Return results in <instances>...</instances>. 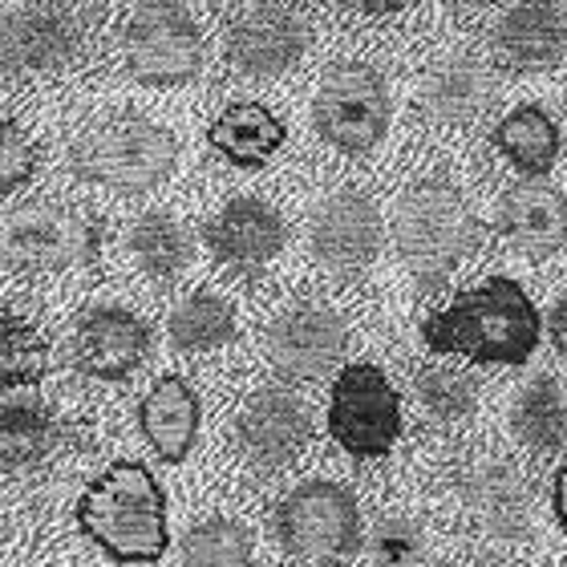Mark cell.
Here are the masks:
<instances>
[{"instance_id": "1", "label": "cell", "mask_w": 567, "mask_h": 567, "mask_svg": "<svg viewBox=\"0 0 567 567\" xmlns=\"http://www.w3.org/2000/svg\"><path fill=\"white\" fill-rule=\"evenodd\" d=\"M434 353H458L483 365H523L539 349L544 320L532 296L507 276H491L437 308L422 324Z\"/></svg>"}, {"instance_id": "2", "label": "cell", "mask_w": 567, "mask_h": 567, "mask_svg": "<svg viewBox=\"0 0 567 567\" xmlns=\"http://www.w3.org/2000/svg\"><path fill=\"white\" fill-rule=\"evenodd\" d=\"M78 527L114 564H154L166 551V498L142 462H114L78 498Z\"/></svg>"}, {"instance_id": "3", "label": "cell", "mask_w": 567, "mask_h": 567, "mask_svg": "<svg viewBox=\"0 0 567 567\" xmlns=\"http://www.w3.org/2000/svg\"><path fill=\"white\" fill-rule=\"evenodd\" d=\"M483 239L471 203L450 183H417L393 215V244L417 280L434 284L458 268Z\"/></svg>"}, {"instance_id": "4", "label": "cell", "mask_w": 567, "mask_h": 567, "mask_svg": "<svg viewBox=\"0 0 567 567\" xmlns=\"http://www.w3.org/2000/svg\"><path fill=\"white\" fill-rule=\"evenodd\" d=\"M175 158L178 146L171 131L146 118H110L94 131L78 134V142L70 146L73 175L126 195L158 187L175 171Z\"/></svg>"}, {"instance_id": "5", "label": "cell", "mask_w": 567, "mask_h": 567, "mask_svg": "<svg viewBox=\"0 0 567 567\" xmlns=\"http://www.w3.org/2000/svg\"><path fill=\"white\" fill-rule=\"evenodd\" d=\"M276 539L300 567H344L361 547L357 498L337 483H305L276 507Z\"/></svg>"}, {"instance_id": "6", "label": "cell", "mask_w": 567, "mask_h": 567, "mask_svg": "<svg viewBox=\"0 0 567 567\" xmlns=\"http://www.w3.org/2000/svg\"><path fill=\"white\" fill-rule=\"evenodd\" d=\"M312 122L324 142L344 154L373 151L390 126V90L373 65L365 61H337L320 78Z\"/></svg>"}, {"instance_id": "7", "label": "cell", "mask_w": 567, "mask_h": 567, "mask_svg": "<svg viewBox=\"0 0 567 567\" xmlns=\"http://www.w3.org/2000/svg\"><path fill=\"white\" fill-rule=\"evenodd\" d=\"M329 434L353 458L390 454L402 434V402L378 365H349L337 373L329 398Z\"/></svg>"}, {"instance_id": "8", "label": "cell", "mask_w": 567, "mask_h": 567, "mask_svg": "<svg viewBox=\"0 0 567 567\" xmlns=\"http://www.w3.org/2000/svg\"><path fill=\"white\" fill-rule=\"evenodd\" d=\"M126 70L146 85L190 82L203 65V41L195 21L175 0H142L122 33Z\"/></svg>"}, {"instance_id": "9", "label": "cell", "mask_w": 567, "mask_h": 567, "mask_svg": "<svg viewBox=\"0 0 567 567\" xmlns=\"http://www.w3.org/2000/svg\"><path fill=\"white\" fill-rule=\"evenodd\" d=\"M4 251L24 272H65L73 264L94 260L97 227L85 215H73L53 203H33L9 215Z\"/></svg>"}, {"instance_id": "10", "label": "cell", "mask_w": 567, "mask_h": 567, "mask_svg": "<svg viewBox=\"0 0 567 567\" xmlns=\"http://www.w3.org/2000/svg\"><path fill=\"white\" fill-rule=\"evenodd\" d=\"M349 329L324 305H300L268 329V361L292 381H317L344 361Z\"/></svg>"}, {"instance_id": "11", "label": "cell", "mask_w": 567, "mask_h": 567, "mask_svg": "<svg viewBox=\"0 0 567 567\" xmlns=\"http://www.w3.org/2000/svg\"><path fill=\"white\" fill-rule=\"evenodd\" d=\"M458 495L486 535L515 544L532 532V491L507 458H495V454L471 458L458 471Z\"/></svg>"}, {"instance_id": "12", "label": "cell", "mask_w": 567, "mask_h": 567, "mask_svg": "<svg viewBox=\"0 0 567 567\" xmlns=\"http://www.w3.org/2000/svg\"><path fill=\"white\" fill-rule=\"evenodd\" d=\"M151 353V329L118 305H97L73 324V361L97 381H122Z\"/></svg>"}, {"instance_id": "13", "label": "cell", "mask_w": 567, "mask_h": 567, "mask_svg": "<svg viewBox=\"0 0 567 567\" xmlns=\"http://www.w3.org/2000/svg\"><path fill=\"white\" fill-rule=\"evenodd\" d=\"M378 248H381V215L357 190L332 195L317 212V219H312V256L329 272L357 276L361 268L373 264Z\"/></svg>"}, {"instance_id": "14", "label": "cell", "mask_w": 567, "mask_h": 567, "mask_svg": "<svg viewBox=\"0 0 567 567\" xmlns=\"http://www.w3.org/2000/svg\"><path fill=\"white\" fill-rule=\"evenodd\" d=\"M308 45V24L288 9L264 4L244 12L227 33V61L244 78H276L292 70Z\"/></svg>"}, {"instance_id": "15", "label": "cell", "mask_w": 567, "mask_h": 567, "mask_svg": "<svg viewBox=\"0 0 567 567\" xmlns=\"http://www.w3.org/2000/svg\"><path fill=\"white\" fill-rule=\"evenodd\" d=\"M207 248H212L215 260H224L227 268H239V272H256L264 264H272L284 251V239H288V227H284L280 212L268 207L260 199H231L224 212L215 215L207 231Z\"/></svg>"}, {"instance_id": "16", "label": "cell", "mask_w": 567, "mask_h": 567, "mask_svg": "<svg viewBox=\"0 0 567 567\" xmlns=\"http://www.w3.org/2000/svg\"><path fill=\"white\" fill-rule=\"evenodd\" d=\"M239 446L248 450V458L264 466H284L292 462L312 437V417L305 402L284 390H260L251 402H244L236 417Z\"/></svg>"}, {"instance_id": "17", "label": "cell", "mask_w": 567, "mask_h": 567, "mask_svg": "<svg viewBox=\"0 0 567 567\" xmlns=\"http://www.w3.org/2000/svg\"><path fill=\"white\" fill-rule=\"evenodd\" d=\"M495 53L511 70H556L567 58V17L556 0H519L495 24Z\"/></svg>"}, {"instance_id": "18", "label": "cell", "mask_w": 567, "mask_h": 567, "mask_svg": "<svg viewBox=\"0 0 567 567\" xmlns=\"http://www.w3.org/2000/svg\"><path fill=\"white\" fill-rule=\"evenodd\" d=\"M498 227L511 239V248L523 256H556L567 244V199L564 190L547 187L539 178L511 187L498 203Z\"/></svg>"}, {"instance_id": "19", "label": "cell", "mask_w": 567, "mask_h": 567, "mask_svg": "<svg viewBox=\"0 0 567 567\" xmlns=\"http://www.w3.org/2000/svg\"><path fill=\"white\" fill-rule=\"evenodd\" d=\"M495 102V73L471 53L437 58L422 78V106L434 122L462 126Z\"/></svg>"}, {"instance_id": "20", "label": "cell", "mask_w": 567, "mask_h": 567, "mask_svg": "<svg viewBox=\"0 0 567 567\" xmlns=\"http://www.w3.org/2000/svg\"><path fill=\"white\" fill-rule=\"evenodd\" d=\"M78 49V24L70 12L33 4L4 21V65L9 70H58Z\"/></svg>"}, {"instance_id": "21", "label": "cell", "mask_w": 567, "mask_h": 567, "mask_svg": "<svg viewBox=\"0 0 567 567\" xmlns=\"http://www.w3.org/2000/svg\"><path fill=\"white\" fill-rule=\"evenodd\" d=\"M138 425L163 462H183L199 434V398L183 378H158L138 405Z\"/></svg>"}, {"instance_id": "22", "label": "cell", "mask_w": 567, "mask_h": 567, "mask_svg": "<svg viewBox=\"0 0 567 567\" xmlns=\"http://www.w3.org/2000/svg\"><path fill=\"white\" fill-rule=\"evenodd\" d=\"M212 146L231 166L256 171L284 146V122L260 102H231L207 131Z\"/></svg>"}, {"instance_id": "23", "label": "cell", "mask_w": 567, "mask_h": 567, "mask_svg": "<svg viewBox=\"0 0 567 567\" xmlns=\"http://www.w3.org/2000/svg\"><path fill=\"white\" fill-rule=\"evenodd\" d=\"M0 422H4V466L24 471L49 458L61 446V422L45 410L37 390H4L0 405Z\"/></svg>"}, {"instance_id": "24", "label": "cell", "mask_w": 567, "mask_h": 567, "mask_svg": "<svg viewBox=\"0 0 567 567\" xmlns=\"http://www.w3.org/2000/svg\"><path fill=\"white\" fill-rule=\"evenodd\" d=\"M495 146L503 151V158H507L515 171L539 178L556 166L564 142H559L556 122H551V114H547L544 106H519L498 122Z\"/></svg>"}, {"instance_id": "25", "label": "cell", "mask_w": 567, "mask_h": 567, "mask_svg": "<svg viewBox=\"0 0 567 567\" xmlns=\"http://www.w3.org/2000/svg\"><path fill=\"white\" fill-rule=\"evenodd\" d=\"M166 332H171V344L175 349H187V353H207V349H219L236 337V312L224 296L215 292H190L187 300H178L171 320H166Z\"/></svg>"}, {"instance_id": "26", "label": "cell", "mask_w": 567, "mask_h": 567, "mask_svg": "<svg viewBox=\"0 0 567 567\" xmlns=\"http://www.w3.org/2000/svg\"><path fill=\"white\" fill-rule=\"evenodd\" d=\"M511 425L519 434L523 446H532L535 454H551L567 442V402L559 385L551 378H535L527 390L519 393V402L511 410Z\"/></svg>"}, {"instance_id": "27", "label": "cell", "mask_w": 567, "mask_h": 567, "mask_svg": "<svg viewBox=\"0 0 567 567\" xmlns=\"http://www.w3.org/2000/svg\"><path fill=\"white\" fill-rule=\"evenodd\" d=\"M131 251L138 268L151 280H175L183 268L190 264V239L187 231L163 212L142 215L131 231Z\"/></svg>"}, {"instance_id": "28", "label": "cell", "mask_w": 567, "mask_h": 567, "mask_svg": "<svg viewBox=\"0 0 567 567\" xmlns=\"http://www.w3.org/2000/svg\"><path fill=\"white\" fill-rule=\"evenodd\" d=\"M414 393L422 410L434 422H462V417L474 414V405H478V385H474L471 373H462V369H446V365H430L417 373L414 381Z\"/></svg>"}, {"instance_id": "29", "label": "cell", "mask_w": 567, "mask_h": 567, "mask_svg": "<svg viewBox=\"0 0 567 567\" xmlns=\"http://www.w3.org/2000/svg\"><path fill=\"white\" fill-rule=\"evenodd\" d=\"M183 567H251V539L231 519L195 527L183 547Z\"/></svg>"}, {"instance_id": "30", "label": "cell", "mask_w": 567, "mask_h": 567, "mask_svg": "<svg viewBox=\"0 0 567 567\" xmlns=\"http://www.w3.org/2000/svg\"><path fill=\"white\" fill-rule=\"evenodd\" d=\"M365 551L373 567H422L430 556V539H425L422 523L405 519V515H385L369 532Z\"/></svg>"}, {"instance_id": "31", "label": "cell", "mask_w": 567, "mask_h": 567, "mask_svg": "<svg viewBox=\"0 0 567 567\" xmlns=\"http://www.w3.org/2000/svg\"><path fill=\"white\" fill-rule=\"evenodd\" d=\"M45 365L49 349L33 324L4 312V390H37V381L45 378Z\"/></svg>"}, {"instance_id": "32", "label": "cell", "mask_w": 567, "mask_h": 567, "mask_svg": "<svg viewBox=\"0 0 567 567\" xmlns=\"http://www.w3.org/2000/svg\"><path fill=\"white\" fill-rule=\"evenodd\" d=\"M4 163H0V171H4V178H0V187H4V195H12V190H21L29 178H33L37 171V151L33 142L24 138V131L17 126V122H4V154H0Z\"/></svg>"}, {"instance_id": "33", "label": "cell", "mask_w": 567, "mask_h": 567, "mask_svg": "<svg viewBox=\"0 0 567 567\" xmlns=\"http://www.w3.org/2000/svg\"><path fill=\"white\" fill-rule=\"evenodd\" d=\"M547 337L556 344V353L567 361V292L559 296L556 305H551V312H547Z\"/></svg>"}, {"instance_id": "34", "label": "cell", "mask_w": 567, "mask_h": 567, "mask_svg": "<svg viewBox=\"0 0 567 567\" xmlns=\"http://www.w3.org/2000/svg\"><path fill=\"white\" fill-rule=\"evenodd\" d=\"M344 4H353V9H361V12H398V9H405L410 0H344Z\"/></svg>"}, {"instance_id": "35", "label": "cell", "mask_w": 567, "mask_h": 567, "mask_svg": "<svg viewBox=\"0 0 567 567\" xmlns=\"http://www.w3.org/2000/svg\"><path fill=\"white\" fill-rule=\"evenodd\" d=\"M556 515H559V523H564V532H567V462L559 466V474H556Z\"/></svg>"}, {"instance_id": "36", "label": "cell", "mask_w": 567, "mask_h": 567, "mask_svg": "<svg viewBox=\"0 0 567 567\" xmlns=\"http://www.w3.org/2000/svg\"><path fill=\"white\" fill-rule=\"evenodd\" d=\"M564 151H567V142H564Z\"/></svg>"}]
</instances>
